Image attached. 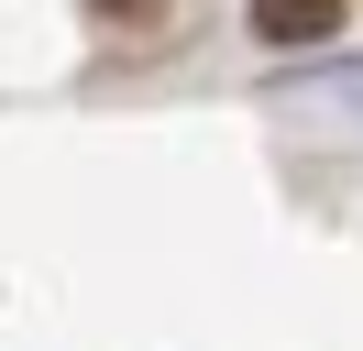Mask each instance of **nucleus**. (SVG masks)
Returning a JSON list of instances; mask_svg holds the SVG:
<instances>
[{"label":"nucleus","mask_w":363,"mask_h":351,"mask_svg":"<svg viewBox=\"0 0 363 351\" xmlns=\"http://www.w3.org/2000/svg\"><path fill=\"white\" fill-rule=\"evenodd\" d=\"M253 33L264 44H319V33H341V0H253Z\"/></svg>","instance_id":"nucleus-1"},{"label":"nucleus","mask_w":363,"mask_h":351,"mask_svg":"<svg viewBox=\"0 0 363 351\" xmlns=\"http://www.w3.org/2000/svg\"><path fill=\"white\" fill-rule=\"evenodd\" d=\"M99 11H111L121 33H165V22H177V0H99Z\"/></svg>","instance_id":"nucleus-2"}]
</instances>
